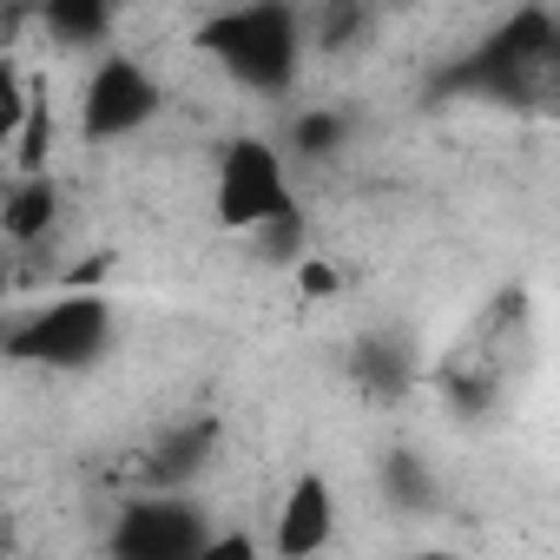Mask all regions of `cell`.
Masks as SVG:
<instances>
[{"mask_svg":"<svg viewBox=\"0 0 560 560\" xmlns=\"http://www.w3.org/2000/svg\"><path fill=\"white\" fill-rule=\"evenodd\" d=\"M40 21L60 47H93V40H106L113 0H40Z\"/></svg>","mask_w":560,"mask_h":560,"instance_id":"obj_8","label":"cell"},{"mask_svg":"<svg viewBox=\"0 0 560 560\" xmlns=\"http://www.w3.org/2000/svg\"><path fill=\"white\" fill-rule=\"evenodd\" d=\"M205 527H198V514L191 508H178V501H139V508H126V521H119V534H113V553H126V560H185V553H205Z\"/></svg>","mask_w":560,"mask_h":560,"instance_id":"obj_6","label":"cell"},{"mask_svg":"<svg viewBox=\"0 0 560 560\" xmlns=\"http://www.w3.org/2000/svg\"><path fill=\"white\" fill-rule=\"evenodd\" d=\"M152 113H159V80H152L139 60L106 54V60L86 73V93H80V132H86L93 145H106V139H132L139 126H152Z\"/></svg>","mask_w":560,"mask_h":560,"instance_id":"obj_4","label":"cell"},{"mask_svg":"<svg viewBox=\"0 0 560 560\" xmlns=\"http://www.w3.org/2000/svg\"><path fill=\"white\" fill-rule=\"evenodd\" d=\"M106 343H113V311L93 291H67V298L40 304L14 330V357L21 363H54V370H86V363H100Z\"/></svg>","mask_w":560,"mask_h":560,"instance_id":"obj_3","label":"cell"},{"mask_svg":"<svg viewBox=\"0 0 560 560\" xmlns=\"http://www.w3.org/2000/svg\"><path fill=\"white\" fill-rule=\"evenodd\" d=\"M337 540V488L324 468H304L291 488H284V508H277V527H270V553L284 560H311Z\"/></svg>","mask_w":560,"mask_h":560,"instance_id":"obj_5","label":"cell"},{"mask_svg":"<svg viewBox=\"0 0 560 560\" xmlns=\"http://www.w3.org/2000/svg\"><path fill=\"white\" fill-rule=\"evenodd\" d=\"M211 211H218L224 231H250V237H257L264 224H277V218L304 211L298 191H291V165H284V152H277L270 139H257V132L224 139L218 172H211Z\"/></svg>","mask_w":560,"mask_h":560,"instance_id":"obj_2","label":"cell"},{"mask_svg":"<svg viewBox=\"0 0 560 560\" xmlns=\"http://www.w3.org/2000/svg\"><path fill=\"white\" fill-rule=\"evenodd\" d=\"M205 54L257 93H284L304 67V21L291 0H244L205 27Z\"/></svg>","mask_w":560,"mask_h":560,"instance_id":"obj_1","label":"cell"},{"mask_svg":"<svg viewBox=\"0 0 560 560\" xmlns=\"http://www.w3.org/2000/svg\"><path fill=\"white\" fill-rule=\"evenodd\" d=\"M0 231H8L14 244H40L54 231V185L47 178H21L8 191V205H0Z\"/></svg>","mask_w":560,"mask_h":560,"instance_id":"obj_7","label":"cell"},{"mask_svg":"<svg viewBox=\"0 0 560 560\" xmlns=\"http://www.w3.org/2000/svg\"><path fill=\"white\" fill-rule=\"evenodd\" d=\"M337 139H343L337 113H304L298 119V152H337Z\"/></svg>","mask_w":560,"mask_h":560,"instance_id":"obj_9","label":"cell"}]
</instances>
